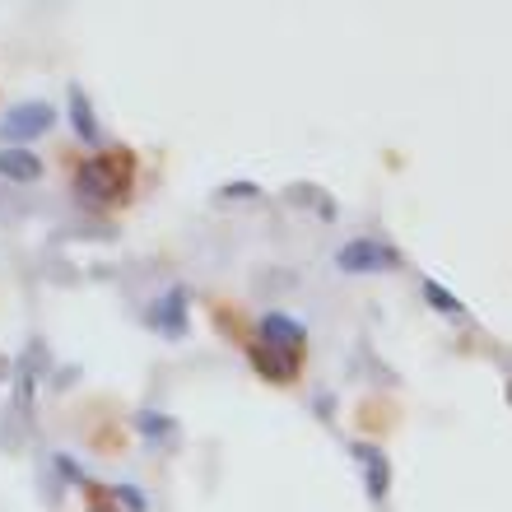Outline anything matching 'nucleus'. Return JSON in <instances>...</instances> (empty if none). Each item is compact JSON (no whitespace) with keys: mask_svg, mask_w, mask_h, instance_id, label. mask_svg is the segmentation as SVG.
<instances>
[{"mask_svg":"<svg viewBox=\"0 0 512 512\" xmlns=\"http://www.w3.org/2000/svg\"><path fill=\"white\" fill-rule=\"evenodd\" d=\"M131 177H135L131 154H126V149H108V154L80 163V173H75V196L89 205H117V201H126Z\"/></svg>","mask_w":512,"mask_h":512,"instance_id":"obj_1","label":"nucleus"},{"mask_svg":"<svg viewBox=\"0 0 512 512\" xmlns=\"http://www.w3.org/2000/svg\"><path fill=\"white\" fill-rule=\"evenodd\" d=\"M56 126V108L42 103V98H28V103H14L5 117H0V140L5 149H24L28 140H38Z\"/></svg>","mask_w":512,"mask_h":512,"instance_id":"obj_2","label":"nucleus"},{"mask_svg":"<svg viewBox=\"0 0 512 512\" xmlns=\"http://www.w3.org/2000/svg\"><path fill=\"white\" fill-rule=\"evenodd\" d=\"M336 266L345 275H382V270H396L401 266V252L387 247L382 238H354L336 252Z\"/></svg>","mask_w":512,"mask_h":512,"instance_id":"obj_3","label":"nucleus"},{"mask_svg":"<svg viewBox=\"0 0 512 512\" xmlns=\"http://www.w3.org/2000/svg\"><path fill=\"white\" fill-rule=\"evenodd\" d=\"M145 322L154 326L163 340H182V336H187V289H182V284L163 289V294L149 303Z\"/></svg>","mask_w":512,"mask_h":512,"instance_id":"obj_4","label":"nucleus"},{"mask_svg":"<svg viewBox=\"0 0 512 512\" xmlns=\"http://www.w3.org/2000/svg\"><path fill=\"white\" fill-rule=\"evenodd\" d=\"M303 322H294L289 312H266L261 317V345H275V350H303Z\"/></svg>","mask_w":512,"mask_h":512,"instance_id":"obj_5","label":"nucleus"},{"mask_svg":"<svg viewBox=\"0 0 512 512\" xmlns=\"http://www.w3.org/2000/svg\"><path fill=\"white\" fill-rule=\"evenodd\" d=\"M354 461H359V466H364V475H368V494H373V499H382V494H387V485H391L387 457H382L373 443H354Z\"/></svg>","mask_w":512,"mask_h":512,"instance_id":"obj_6","label":"nucleus"},{"mask_svg":"<svg viewBox=\"0 0 512 512\" xmlns=\"http://www.w3.org/2000/svg\"><path fill=\"white\" fill-rule=\"evenodd\" d=\"M0 177L5 182H38L42 159L33 149H0Z\"/></svg>","mask_w":512,"mask_h":512,"instance_id":"obj_7","label":"nucleus"},{"mask_svg":"<svg viewBox=\"0 0 512 512\" xmlns=\"http://www.w3.org/2000/svg\"><path fill=\"white\" fill-rule=\"evenodd\" d=\"M66 108H70V122H75V135H80L84 145H98V117H94V108H89V94H84V89H70Z\"/></svg>","mask_w":512,"mask_h":512,"instance_id":"obj_8","label":"nucleus"},{"mask_svg":"<svg viewBox=\"0 0 512 512\" xmlns=\"http://www.w3.org/2000/svg\"><path fill=\"white\" fill-rule=\"evenodd\" d=\"M252 364L261 368V373H266L270 382H284L289 373H294V364L284 359V350H275V345H261V340L252 345Z\"/></svg>","mask_w":512,"mask_h":512,"instance_id":"obj_9","label":"nucleus"},{"mask_svg":"<svg viewBox=\"0 0 512 512\" xmlns=\"http://www.w3.org/2000/svg\"><path fill=\"white\" fill-rule=\"evenodd\" d=\"M135 429H140V438L159 443V438H168V433H173V419L159 415V410H140V415H135Z\"/></svg>","mask_w":512,"mask_h":512,"instance_id":"obj_10","label":"nucleus"},{"mask_svg":"<svg viewBox=\"0 0 512 512\" xmlns=\"http://www.w3.org/2000/svg\"><path fill=\"white\" fill-rule=\"evenodd\" d=\"M424 298H429L438 312H447V317H466V308H461V298L457 294H447L438 280H424Z\"/></svg>","mask_w":512,"mask_h":512,"instance_id":"obj_11","label":"nucleus"},{"mask_svg":"<svg viewBox=\"0 0 512 512\" xmlns=\"http://www.w3.org/2000/svg\"><path fill=\"white\" fill-rule=\"evenodd\" d=\"M112 499L122 503V512H149L145 489H135V485H117V489H112Z\"/></svg>","mask_w":512,"mask_h":512,"instance_id":"obj_12","label":"nucleus"},{"mask_svg":"<svg viewBox=\"0 0 512 512\" xmlns=\"http://www.w3.org/2000/svg\"><path fill=\"white\" fill-rule=\"evenodd\" d=\"M56 471L66 475L70 485H80V480H84V475H80V466H75V461H70V457H56Z\"/></svg>","mask_w":512,"mask_h":512,"instance_id":"obj_13","label":"nucleus"},{"mask_svg":"<svg viewBox=\"0 0 512 512\" xmlns=\"http://www.w3.org/2000/svg\"><path fill=\"white\" fill-rule=\"evenodd\" d=\"M256 182H229V187H224V196H256Z\"/></svg>","mask_w":512,"mask_h":512,"instance_id":"obj_14","label":"nucleus"},{"mask_svg":"<svg viewBox=\"0 0 512 512\" xmlns=\"http://www.w3.org/2000/svg\"><path fill=\"white\" fill-rule=\"evenodd\" d=\"M89 512H117V508H112L108 499H98V503H94V508H89Z\"/></svg>","mask_w":512,"mask_h":512,"instance_id":"obj_15","label":"nucleus"}]
</instances>
